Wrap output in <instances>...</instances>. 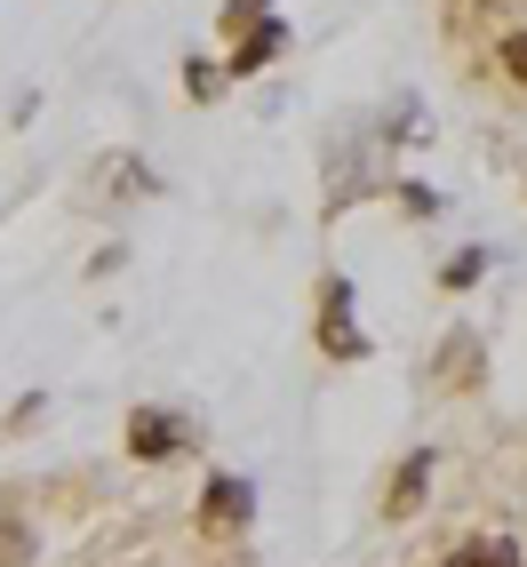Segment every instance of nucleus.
<instances>
[{
	"label": "nucleus",
	"mask_w": 527,
	"mask_h": 567,
	"mask_svg": "<svg viewBox=\"0 0 527 567\" xmlns=\"http://www.w3.org/2000/svg\"><path fill=\"white\" fill-rule=\"evenodd\" d=\"M128 447H136V456H168V447H176V415H161V408L128 415Z\"/></svg>",
	"instance_id": "1"
},
{
	"label": "nucleus",
	"mask_w": 527,
	"mask_h": 567,
	"mask_svg": "<svg viewBox=\"0 0 527 567\" xmlns=\"http://www.w3.org/2000/svg\"><path fill=\"white\" fill-rule=\"evenodd\" d=\"M424 480H432V456H407V472L392 480V512H416V496H424Z\"/></svg>",
	"instance_id": "2"
},
{
	"label": "nucleus",
	"mask_w": 527,
	"mask_h": 567,
	"mask_svg": "<svg viewBox=\"0 0 527 567\" xmlns=\"http://www.w3.org/2000/svg\"><path fill=\"white\" fill-rule=\"evenodd\" d=\"M208 512H216L224 527H232V519H248V487H240V480H216V487H208Z\"/></svg>",
	"instance_id": "3"
},
{
	"label": "nucleus",
	"mask_w": 527,
	"mask_h": 567,
	"mask_svg": "<svg viewBox=\"0 0 527 567\" xmlns=\"http://www.w3.org/2000/svg\"><path fill=\"white\" fill-rule=\"evenodd\" d=\"M272 49H280V24H272V17H264V32H248V41H240V56H232V72H256L264 56H272Z\"/></svg>",
	"instance_id": "4"
},
{
	"label": "nucleus",
	"mask_w": 527,
	"mask_h": 567,
	"mask_svg": "<svg viewBox=\"0 0 527 567\" xmlns=\"http://www.w3.org/2000/svg\"><path fill=\"white\" fill-rule=\"evenodd\" d=\"M504 72L527 89V32H512V41H504Z\"/></svg>",
	"instance_id": "5"
},
{
	"label": "nucleus",
	"mask_w": 527,
	"mask_h": 567,
	"mask_svg": "<svg viewBox=\"0 0 527 567\" xmlns=\"http://www.w3.org/2000/svg\"><path fill=\"white\" fill-rule=\"evenodd\" d=\"M17 551H24V527H17L9 512H0V559H17Z\"/></svg>",
	"instance_id": "6"
},
{
	"label": "nucleus",
	"mask_w": 527,
	"mask_h": 567,
	"mask_svg": "<svg viewBox=\"0 0 527 567\" xmlns=\"http://www.w3.org/2000/svg\"><path fill=\"white\" fill-rule=\"evenodd\" d=\"M447 567H512L504 551H464V559H447Z\"/></svg>",
	"instance_id": "7"
}]
</instances>
